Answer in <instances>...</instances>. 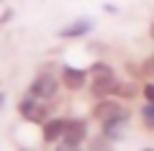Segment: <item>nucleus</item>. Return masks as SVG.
Wrapping results in <instances>:
<instances>
[{
  "label": "nucleus",
  "mask_w": 154,
  "mask_h": 151,
  "mask_svg": "<svg viewBox=\"0 0 154 151\" xmlns=\"http://www.w3.org/2000/svg\"><path fill=\"white\" fill-rule=\"evenodd\" d=\"M123 110V105H121V100L118 97H103V100H95V105H93V110H90V115H93L95 120H108L110 115H116V113H121Z\"/></svg>",
  "instance_id": "nucleus-8"
},
{
  "label": "nucleus",
  "mask_w": 154,
  "mask_h": 151,
  "mask_svg": "<svg viewBox=\"0 0 154 151\" xmlns=\"http://www.w3.org/2000/svg\"><path fill=\"white\" fill-rule=\"evenodd\" d=\"M21 151H26V149H21Z\"/></svg>",
  "instance_id": "nucleus-22"
},
{
  "label": "nucleus",
  "mask_w": 154,
  "mask_h": 151,
  "mask_svg": "<svg viewBox=\"0 0 154 151\" xmlns=\"http://www.w3.org/2000/svg\"><path fill=\"white\" fill-rule=\"evenodd\" d=\"M64 131H67V118L51 115L46 123H41V138H44V143H59L64 138Z\"/></svg>",
  "instance_id": "nucleus-7"
},
{
  "label": "nucleus",
  "mask_w": 154,
  "mask_h": 151,
  "mask_svg": "<svg viewBox=\"0 0 154 151\" xmlns=\"http://www.w3.org/2000/svg\"><path fill=\"white\" fill-rule=\"evenodd\" d=\"M139 92H141V87L134 85V82H118V87H116V95H113V97H118V100H134Z\"/></svg>",
  "instance_id": "nucleus-10"
},
{
  "label": "nucleus",
  "mask_w": 154,
  "mask_h": 151,
  "mask_svg": "<svg viewBox=\"0 0 154 151\" xmlns=\"http://www.w3.org/2000/svg\"><path fill=\"white\" fill-rule=\"evenodd\" d=\"M118 77L113 74H100V77H90L88 82V92L93 100H103V97H113L116 95V87H118Z\"/></svg>",
  "instance_id": "nucleus-3"
},
{
  "label": "nucleus",
  "mask_w": 154,
  "mask_h": 151,
  "mask_svg": "<svg viewBox=\"0 0 154 151\" xmlns=\"http://www.w3.org/2000/svg\"><path fill=\"white\" fill-rule=\"evenodd\" d=\"M5 100H8V95H5V92H0V110H3V105H5Z\"/></svg>",
  "instance_id": "nucleus-21"
},
{
  "label": "nucleus",
  "mask_w": 154,
  "mask_h": 151,
  "mask_svg": "<svg viewBox=\"0 0 154 151\" xmlns=\"http://www.w3.org/2000/svg\"><path fill=\"white\" fill-rule=\"evenodd\" d=\"M141 74H144V77H152V80H154V51L149 54V59L141 64Z\"/></svg>",
  "instance_id": "nucleus-15"
},
{
  "label": "nucleus",
  "mask_w": 154,
  "mask_h": 151,
  "mask_svg": "<svg viewBox=\"0 0 154 151\" xmlns=\"http://www.w3.org/2000/svg\"><path fill=\"white\" fill-rule=\"evenodd\" d=\"M88 151H113V141L105 138L103 133L93 136V138H88Z\"/></svg>",
  "instance_id": "nucleus-11"
},
{
  "label": "nucleus",
  "mask_w": 154,
  "mask_h": 151,
  "mask_svg": "<svg viewBox=\"0 0 154 151\" xmlns=\"http://www.w3.org/2000/svg\"><path fill=\"white\" fill-rule=\"evenodd\" d=\"M51 110H49V105H46V100H38V103H36V108H33L31 110V115H28V123H38V125H41V123H46V120H49L51 118Z\"/></svg>",
  "instance_id": "nucleus-9"
},
{
  "label": "nucleus",
  "mask_w": 154,
  "mask_h": 151,
  "mask_svg": "<svg viewBox=\"0 0 154 151\" xmlns=\"http://www.w3.org/2000/svg\"><path fill=\"white\" fill-rule=\"evenodd\" d=\"M141 95H144V100H146V103H154V82H144Z\"/></svg>",
  "instance_id": "nucleus-16"
},
{
  "label": "nucleus",
  "mask_w": 154,
  "mask_h": 151,
  "mask_svg": "<svg viewBox=\"0 0 154 151\" xmlns=\"http://www.w3.org/2000/svg\"><path fill=\"white\" fill-rule=\"evenodd\" d=\"M103 11H105V13H118V5H110V3H105Z\"/></svg>",
  "instance_id": "nucleus-19"
},
{
  "label": "nucleus",
  "mask_w": 154,
  "mask_h": 151,
  "mask_svg": "<svg viewBox=\"0 0 154 151\" xmlns=\"http://www.w3.org/2000/svg\"><path fill=\"white\" fill-rule=\"evenodd\" d=\"M146 33H149V38H152V41H154V21L149 23V28H146Z\"/></svg>",
  "instance_id": "nucleus-20"
},
{
  "label": "nucleus",
  "mask_w": 154,
  "mask_h": 151,
  "mask_svg": "<svg viewBox=\"0 0 154 151\" xmlns=\"http://www.w3.org/2000/svg\"><path fill=\"white\" fill-rule=\"evenodd\" d=\"M54 151H80V146H75V143H67L64 138L59 141V143H57V149Z\"/></svg>",
  "instance_id": "nucleus-17"
},
{
  "label": "nucleus",
  "mask_w": 154,
  "mask_h": 151,
  "mask_svg": "<svg viewBox=\"0 0 154 151\" xmlns=\"http://www.w3.org/2000/svg\"><path fill=\"white\" fill-rule=\"evenodd\" d=\"M141 120L149 131H154V103H144L141 108Z\"/></svg>",
  "instance_id": "nucleus-14"
},
{
  "label": "nucleus",
  "mask_w": 154,
  "mask_h": 151,
  "mask_svg": "<svg viewBox=\"0 0 154 151\" xmlns=\"http://www.w3.org/2000/svg\"><path fill=\"white\" fill-rule=\"evenodd\" d=\"M36 103H38V100L31 95V92H26V95L21 97V103H18V113H21V118H23V120L31 115V110L36 108Z\"/></svg>",
  "instance_id": "nucleus-12"
},
{
  "label": "nucleus",
  "mask_w": 154,
  "mask_h": 151,
  "mask_svg": "<svg viewBox=\"0 0 154 151\" xmlns=\"http://www.w3.org/2000/svg\"><path fill=\"white\" fill-rule=\"evenodd\" d=\"M113 67L108 64V62H103V59H98V62H93V64L88 67V74L90 77H100V74H113Z\"/></svg>",
  "instance_id": "nucleus-13"
},
{
  "label": "nucleus",
  "mask_w": 154,
  "mask_h": 151,
  "mask_svg": "<svg viewBox=\"0 0 154 151\" xmlns=\"http://www.w3.org/2000/svg\"><path fill=\"white\" fill-rule=\"evenodd\" d=\"M59 87H62V82H59V77L54 74V72H38L36 77H33V82L28 85V90L26 92H31L36 100H54L57 95H59Z\"/></svg>",
  "instance_id": "nucleus-1"
},
{
  "label": "nucleus",
  "mask_w": 154,
  "mask_h": 151,
  "mask_svg": "<svg viewBox=\"0 0 154 151\" xmlns=\"http://www.w3.org/2000/svg\"><path fill=\"white\" fill-rule=\"evenodd\" d=\"M93 28H95V21H93V18L80 16V18H75V21H69L67 26H62L59 31H57V38H62V41H75V38L88 36Z\"/></svg>",
  "instance_id": "nucleus-5"
},
{
  "label": "nucleus",
  "mask_w": 154,
  "mask_h": 151,
  "mask_svg": "<svg viewBox=\"0 0 154 151\" xmlns=\"http://www.w3.org/2000/svg\"><path fill=\"white\" fill-rule=\"evenodd\" d=\"M59 82H62V87H64V90L80 92V90H85V87H88L90 74H88V69H80V67L64 64V67L59 69Z\"/></svg>",
  "instance_id": "nucleus-2"
},
{
  "label": "nucleus",
  "mask_w": 154,
  "mask_h": 151,
  "mask_svg": "<svg viewBox=\"0 0 154 151\" xmlns=\"http://www.w3.org/2000/svg\"><path fill=\"white\" fill-rule=\"evenodd\" d=\"M11 18H13V11H11V8H8V11L3 13V18H0V23H8V21H11Z\"/></svg>",
  "instance_id": "nucleus-18"
},
{
  "label": "nucleus",
  "mask_w": 154,
  "mask_h": 151,
  "mask_svg": "<svg viewBox=\"0 0 154 151\" xmlns=\"http://www.w3.org/2000/svg\"><path fill=\"white\" fill-rule=\"evenodd\" d=\"M128 120H131V110L123 108L121 113L110 115L108 120H103V123H100V133H103L105 138H110V141H118V138H123V133H126Z\"/></svg>",
  "instance_id": "nucleus-4"
},
{
  "label": "nucleus",
  "mask_w": 154,
  "mask_h": 151,
  "mask_svg": "<svg viewBox=\"0 0 154 151\" xmlns=\"http://www.w3.org/2000/svg\"><path fill=\"white\" fill-rule=\"evenodd\" d=\"M90 138V128H88V120L85 118H67V131H64V141L67 143H85Z\"/></svg>",
  "instance_id": "nucleus-6"
}]
</instances>
